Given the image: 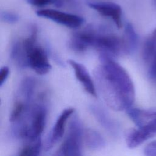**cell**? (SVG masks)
<instances>
[{
  "label": "cell",
  "mask_w": 156,
  "mask_h": 156,
  "mask_svg": "<svg viewBox=\"0 0 156 156\" xmlns=\"http://www.w3.org/2000/svg\"><path fill=\"white\" fill-rule=\"evenodd\" d=\"M74 112V108H68L64 110L58 116L52 131L47 137L44 143V149L46 151L51 149L54 145L62 138L66 121Z\"/></svg>",
  "instance_id": "obj_8"
},
{
  "label": "cell",
  "mask_w": 156,
  "mask_h": 156,
  "mask_svg": "<svg viewBox=\"0 0 156 156\" xmlns=\"http://www.w3.org/2000/svg\"><path fill=\"white\" fill-rule=\"evenodd\" d=\"M35 82L31 77H27L23 81L20 87V94L23 98V102L30 105L35 90Z\"/></svg>",
  "instance_id": "obj_15"
},
{
  "label": "cell",
  "mask_w": 156,
  "mask_h": 156,
  "mask_svg": "<svg viewBox=\"0 0 156 156\" xmlns=\"http://www.w3.org/2000/svg\"><path fill=\"white\" fill-rule=\"evenodd\" d=\"M10 70L9 67L3 66L0 70V86L1 87L8 78Z\"/></svg>",
  "instance_id": "obj_19"
},
{
  "label": "cell",
  "mask_w": 156,
  "mask_h": 156,
  "mask_svg": "<svg viewBox=\"0 0 156 156\" xmlns=\"http://www.w3.org/2000/svg\"><path fill=\"white\" fill-rule=\"evenodd\" d=\"M1 19L2 21L7 23L13 24L18 21L19 16L14 13L9 12H2L1 13Z\"/></svg>",
  "instance_id": "obj_17"
},
{
  "label": "cell",
  "mask_w": 156,
  "mask_h": 156,
  "mask_svg": "<svg viewBox=\"0 0 156 156\" xmlns=\"http://www.w3.org/2000/svg\"><path fill=\"white\" fill-rule=\"evenodd\" d=\"M126 112L138 127L131 129L128 135V140L132 146L136 147L156 136V110L130 107Z\"/></svg>",
  "instance_id": "obj_2"
},
{
  "label": "cell",
  "mask_w": 156,
  "mask_h": 156,
  "mask_svg": "<svg viewBox=\"0 0 156 156\" xmlns=\"http://www.w3.org/2000/svg\"><path fill=\"white\" fill-rule=\"evenodd\" d=\"M88 5L102 16L110 18L118 28L122 27V9L118 4L114 2H91Z\"/></svg>",
  "instance_id": "obj_10"
},
{
  "label": "cell",
  "mask_w": 156,
  "mask_h": 156,
  "mask_svg": "<svg viewBox=\"0 0 156 156\" xmlns=\"http://www.w3.org/2000/svg\"><path fill=\"white\" fill-rule=\"evenodd\" d=\"M92 47L98 49L102 53L118 55L122 49V42L113 34H98L95 32Z\"/></svg>",
  "instance_id": "obj_7"
},
{
  "label": "cell",
  "mask_w": 156,
  "mask_h": 156,
  "mask_svg": "<svg viewBox=\"0 0 156 156\" xmlns=\"http://www.w3.org/2000/svg\"><path fill=\"white\" fill-rule=\"evenodd\" d=\"M68 61L74 69L77 79L81 83L85 91L91 96L96 97L97 93L94 84L85 66L74 60Z\"/></svg>",
  "instance_id": "obj_11"
},
{
  "label": "cell",
  "mask_w": 156,
  "mask_h": 156,
  "mask_svg": "<svg viewBox=\"0 0 156 156\" xmlns=\"http://www.w3.org/2000/svg\"><path fill=\"white\" fill-rule=\"evenodd\" d=\"M156 55V28L144 42L143 48V58L146 62L153 60Z\"/></svg>",
  "instance_id": "obj_14"
},
{
  "label": "cell",
  "mask_w": 156,
  "mask_h": 156,
  "mask_svg": "<svg viewBox=\"0 0 156 156\" xmlns=\"http://www.w3.org/2000/svg\"><path fill=\"white\" fill-rule=\"evenodd\" d=\"M84 141L86 146L92 151H99L105 146L104 137L98 131L87 129L84 133Z\"/></svg>",
  "instance_id": "obj_13"
},
{
  "label": "cell",
  "mask_w": 156,
  "mask_h": 156,
  "mask_svg": "<svg viewBox=\"0 0 156 156\" xmlns=\"http://www.w3.org/2000/svg\"><path fill=\"white\" fill-rule=\"evenodd\" d=\"M41 147V141L40 138L37 140L32 145L28 146L26 156H39Z\"/></svg>",
  "instance_id": "obj_16"
},
{
  "label": "cell",
  "mask_w": 156,
  "mask_h": 156,
  "mask_svg": "<svg viewBox=\"0 0 156 156\" xmlns=\"http://www.w3.org/2000/svg\"><path fill=\"white\" fill-rule=\"evenodd\" d=\"M47 110L44 105L35 104L30 106L22 121L27 129V140L35 141L40 138L45 126Z\"/></svg>",
  "instance_id": "obj_5"
},
{
  "label": "cell",
  "mask_w": 156,
  "mask_h": 156,
  "mask_svg": "<svg viewBox=\"0 0 156 156\" xmlns=\"http://www.w3.org/2000/svg\"><path fill=\"white\" fill-rule=\"evenodd\" d=\"M27 148H28V146H25L20 152V154L18 156H26V154L27 152Z\"/></svg>",
  "instance_id": "obj_22"
},
{
  "label": "cell",
  "mask_w": 156,
  "mask_h": 156,
  "mask_svg": "<svg viewBox=\"0 0 156 156\" xmlns=\"http://www.w3.org/2000/svg\"><path fill=\"white\" fill-rule=\"evenodd\" d=\"M36 14L40 17L51 20L58 24L70 28H76L80 26L84 20L77 15L68 13L55 9H41L36 12Z\"/></svg>",
  "instance_id": "obj_6"
},
{
  "label": "cell",
  "mask_w": 156,
  "mask_h": 156,
  "mask_svg": "<svg viewBox=\"0 0 156 156\" xmlns=\"http://www.w3.org/2000/svg\"><path fill=\"white\" fill-rule=\"evenodd\" d=\"M37 29L33 27L31 35L21 43L24 51L27 66L40 75L47 74L52 68L48 55L42 48L36 44Z\"/></svg>",
  "instance_id": "obj_3"
},
{
  "label": "cell",
  "mask_w": 156,
  "mask_h": 156,
  "mask_svg": "<svg viewBox=\"0 0 156 156\" xmlns=\"http://www.w3.org/2000/svg\"><path fill=\"white\" fill-rule=\"evenodd\" d=\"M82 136V123L76 116H74L65 140L52 156H83L81 150Z\"/></svg>",
  "instance_id": "obj_4"
},
{
  "label": "cell",
  "mask_w": 156,
  "mask_h": 156,
  "mask_svg": "<svg viewBox=\"0 0 156 156\" xmlns=\"http://www.w3.org/2000/svg\"><path fill=\"white\" fill-rule=\"evenodd\" d=\"M122 42V49L127 54H133L138 47V36L133 25L130 23H126Z\"/></svg>",
  "instance_id": "obj_12"
},
{
  "label": "cell",
  "mask_w": 156,
  "mask_h": 156,
  "mask_svg": "<svg viewBox=\"0 0 156 156\" xmlns=\"http://www.w3.org/2000/svg\"><path fill=\"white\" fill-rule=\"evenodd\" d=\"M90 110L101 126L112 136L117 137L120 133V126L101 107L91 105Z\"/></svg>",
  "instance_id": "obj_9"
},
{
  "label": "cell",
  "mask_w": 156,
  "mask_h": 156,
  "mask_svg": "<svg viewBox=\"0 0 156 156\" xmlns=\"http://www.w3.org/2000/svg\"><path fill=\"white\" fill-rule=\"evenodd\" d=\"M149 76L152 79H156V55L152 60V65L149 70Z\"/></svg>",
  "instance_id": "obj_21"
},
{
  "label": "cell",
  "mask_w": 156,
  "mask_h": 156,
  "mask_svg": "<svg viewBox=\"0 0 156 156\" xmlns=\"http://www.w3.org/2000/svg\"><path fill=\"white\" fill-rule=\"evenodd\" d=\"M145 156H156V140L148 143L144 149Z\"/></svg>",
  "instance_id": "obj_18"
},
{
  "label": "cell",
  "mask_w": 156,
  "mask_h": 156,
  "mask_svg": "<svg viewBox=\"0 0 156 156\" xmlns=\"http://www.w3.org/2000/svg\"><path fill=\"white\" fill-rule=\"evenodd\" d=\"M95 78L107 105L115 111L127 110L135 101L133 83L126 69L110 55L101 53Z\"/></svg>",
  "instance_id": "obj_1"
},
{
  "label": "cell",
  "mask_w": 156,
  "mask_h": 156,
  "mask_svg": "<svg viewBox=\"0 0 156 156\" xmlns=\"http://www.w3.org/2000/svg\"><path fill=\"white\" fill-rule=\"evenodd\" d=\"M28 3L35 6H43L52 2H56V0H27Z\"/></svg>",
  "instance_id": "obj_20"
}]
</instances>
